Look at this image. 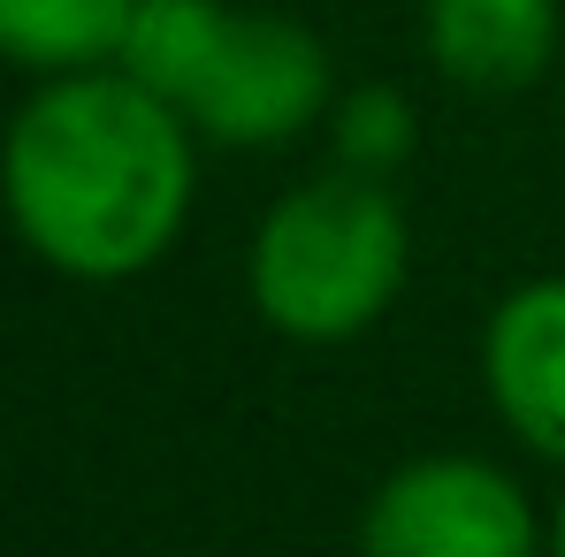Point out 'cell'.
<instances>
[{"label": "cell", "mask_w": 565, "mask_h": 557, "mask_svg": "<svg viewBox=\"0 0 565 557\" xmlns=\"http://www.w3.org/2000/svg\"><path fill=\"white\" fill-rule=\"evenodd\" d=\"M230 23V0H138L130 23H122V46H115V69H130L146 93H161L177 115H184L191 85L214 54Z\"/></svg>", "instance_id": "obj_8"}, {"label": "cell", "mask_w": 565, "mask_h": 557, "mask_svg": "<svg viewBox=\"0 0 565 557\" xmlns=\"http://www.w3.org/2000/svg\"><path fill=\"white\" fill-rule=\"evenodd\" d=\"M565 39L558 0H420V54L473 99L527 93Z\"/></svg>", "instance_id": "obj_6"}, {"label": "cell", "mask_w": 565, "mask_h": 557, "mask_svg": "<svg viewBox=\"0 0 565 557\" xmlns=\"http://www.w3.org/2000/svg\"><path fill=\"white\" fill-rule=\"evenodd\" d=\"M481 397L520 451L565 465V276H527L489 306Z\"/></svg>", "instance_id": "obj_5"}, {"label": "cell", "mask_w": 565, "mask_h": 557, "mask_svg": "<svg viewBox=\"0 0 565 557\" xmlns=\"http://www.w3.org/2000/svg\"><path fill=\"white\" fill-rule=\"evenodd\" d=\"M199 199V130L99 62L39 77L0 130V206L39 268L70 282H130L177 253Z\"/></svg>", "instance_id": "obj_1"}, {"label": "cell", "mask_w": 565, "mask_h": 557, "mask_svg": "<svg viewBox=\"0 0 565 557\" xmlns=\"http://www.w3.org/2000/svg\"><path fill=\"white\" fill-rule=\"evenodd\" d=\"M543 557H565V496H558V512L543 519Z\"/></svg>", "instance_id": "obj_10"}, {"label": "cell", "mask_w": 565, "mask_h": 557, "mask_svg": "<svg viewBox=\"0 0 565 557\" xmlns=\"http://www.w3.org/2000/svg\"><path fill=\"white\" fill-rule=\"evenodd\" d=\"M329 99H337V62H329L321 31L282 8L230 0V23L184 99V122L199 130V146L276 153L290 138H306L313 122H329Z\"/></svg>", "instance_id": "obj_3"}, {"label": "cell", "mask_w": 565, "mask_h": 557, "mask_svg": "<svg viewBox=\"0 0 565 557\" xmlns=\"http://www.w3.org/2000/svg\"><path fill=\"white\" fill-rule=\"evenodd\" d=\"M360 557H543V512L481 451H428L390 465L352 527Z\"/></svg>", "instance_id": "obj_4"}, {"label": "cell", "mask_w": 565, "mask_h": 557, "mask_svg": "<svg viewBox=\"0 0 565 557\" xmlns=\"http://www.w3.org/2000/svg\"><path fill=\"white\" fill-rule=\"evenodd\" d=\"M138 0H0V62L31 77H70L99 69L122 46Z\"/></svg>", "instance_id": "obj_7"}, {"label": "cell", "mask_w": 565, "mask_h": 557, "mask_svg": "<svg viewBox=\"0 0 565 557\" xmlns=\"http://www.w3.org/2000/svg\"><path fill=\"white\" fill-rule=\"evenodd\" d=\"M413 138H420V115L397 85H352V93L329 99V146H337V169H360V176H397L413 161Z\"/></svg>", "instance_id": "obj_9"}, {"label": "cell", "mask_w": 565, "mask_h": 557, "mask_svg": "<svg viewBox=\"0 0 565 557\" xmlns=\"http://www.w3.org/2000/svg\"><path fill=\"white\" fill-rule=\"evenodd\" d=\"M413 276V222L390 176L329 169L290 184L245 245V298L282 344H360Z\"/></svg>", "instance_id": "obj_2"}]
</instances>
